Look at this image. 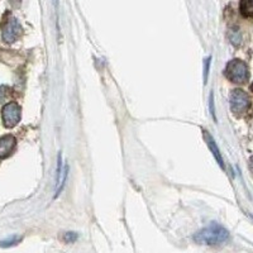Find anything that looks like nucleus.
<instances>
[{
    "label": "nucleus",
    "instance_id": "f257e3e1",
    "mask_svg": "<svg viewBox=\"0 0 253 253\" xmlns=\"http://www.w3.org/2000/svg\"><path fill=\"white\" fill-rule=\"evenodd\" d=\"M229 232L223 225L211 223L194 236V241L203 246H220L229 239Z\"/></svg>",
    "mask_w": 253,
    "mask_h": 253
},
{
    "label": "nucleus",
    "instance_id": "f03ea898",
    "mask_svg": "<svg viewBox=\"0 0 253 253\" xmlns=\"http://www.w3.org/2000/svg\"><path fill=\"white\" fill-rule=\"evenodd\" d=\"M225 76L230 83L242 85V84L247 83L250 79V71L243 61L234 58L228 62L227 67H225Z\"/></svg>",
    "mask_w": 253,
    "mask_h": 253
},
{
    "label": "nucleus",
    "instance_id": "7ed1b4c3",
    "mask_svg": "<svg viewBox=\"0 0 253 253\" xmlns=\"http://www.w3.org/2000/svg\"><path fill=\"white\" fill-rule=\"evenodd\" d=\"M230 110L236 115H243L250 109L251 100L246 91L241 89H234L230 92Z\"/></svg>",
    "mask_w": 253,
    "mask_h": 253
},
{
    "label": "nucleus",
    "instance_id": "20e7f679",
    "mask_svg": "<svg viewBox=\"0 0 253 253\" xmlns=\"http://www.w3.org/2000/svg\"><path fill=\"white\" fill-rule=\"evenodd\" d=\"M1 117H3L4 126L8 128H13L19 123L20 117H22V109L17 103H9L3 108Z\"/></svg>",
    "mask_w": 253,
    "mask_h": 253
},
{
    "label": "nucleus",
    "instance_id": "39448f33",
    "mask_svg": "<svg viewBox=\"0 0 253 253\" xmlns=\"http://www.w3.org/2000/svg\"><path fill=\"white\" fill-rule=\"evenodd\" d=\"M22 27L14 17H9L3 26V40L6 43H14L22 35Z\"/></svg>",
    "mask_w": 253,
    "mask_h": 253
},
{
    "label": "nucleus",
    "instance_id": "423d86ee",
    "mask_svg": "<svg viewBox=\"0 0 253 253\" xmlns=\"http://www.w3.org/2000/svg\"><path fill=\"white\" fill-rule=\"evenodd\" d=\"M17 146V139L14 135L6 134L0 137V158H5L13 153Z\"/></svg>",
    "mask_w": 253,
    "mask_h": 253
},
{
    "label": "nucleus",
    "instance_id": "0eeeda50",
    "mask_svg": "<svg viewBox=\"0 0 253 253\" xmlns=\"http://www.w3.org/2000/svg\"><path fill=\"white\" fill-rule=\"evenodd\" d=\"M67 172H69V167L65 166L62 164V155H58V162H57V191H56V196L62 191L65 182H66Z\"/></svg>",
    "mask_w": 253,
    "mask_h": 253
},
{
    "label": "nucleus",
    "instance_id": "6e6552de",
    "mask_svg": "<svg viewBox=\"0 0 253 253\" xmlns=\"http://www.w3.org/2000/svg\"><path fill=\"white\" fill-rule=\"evenodd\" d=\"M204 137H205V141H207V143H208V147H209V150L211 151L213 156L215 157V160H216V162L219 164V166H220L221 169H224V161H223L221 153H220V151H219V148H218V146H216L214 138L211 137V134H210L209 132H207V130H204Z\"/></svg>",
    "mask_w": 253,
    "mask_h": 253
},
{
    "label": "nucleus",
    "instance_id": "1a4fd4ad",
    "mask_svg": "<svg viewBox=\"0 0 253 253\" xmlns=\"http://www.w3.org/2000/svg\"><path fill=\"white\" fill-rule=\"evenodd\" d=\"M239 10L245 18H253V0H241Z\"/></svg>",
    "mask_w": 253,
    "mask_h": 253
},
{
    "label": "nucleus",
    "instance_id": "9d476101",
    "mask_svg": "<svg viewBox=\"0 0 253 253\" xmlns=\"http://www.w3.org/2000/svg\"><path fill=\"white\" fill-rule=\"evenodd\" d=\"M76 239H78V234L74 233V232H69V233L63 234V241L67 242V243H74Z\"/></svg>",
    "mask_w": 253,
    "mask_h": 253
},
{
    "label": "nucleus",
    "instance_id": "9b49d317",
    "mask_svg": "<svg viewBox=\"0 0 253 253\" xmlns=\"http://www.w3.org/2000/svg\"><path fill=\"white\" fill-rule=\"evenodd\" d=\"M18 241H19V239L15 238L14 237V238H10L5 242H1V243H0V246H3V247H9V246H13V245H15V243H18Z\"/></svg>",
    "mask_w": 253,
    "mask_h": 253
},
{
    "label": "nucleus",
    "instance_id": "f8f14e48",
    "mask_svg": "<svg viewBox=\"0 0 253 253\" xmlns=\"http://www.w3.org/2000/svg\"><path fill=\"white\" fill-rule=\"evenodd\" d=\"M209 69H210V57L207 58L205 61V69H204V81H208V75H209Z\"/></svg>",
    "mask_w": 253,
    "mask_h": 253
},
{
    "label": "nucleus",
    "instance_id": "ddd939ff",
    "mask_svg": "<svg viewBox=\"0 0 253 253\" xmlns=\"http://www.w3.org/2000/svg\"><path fill=\"white\" fill-rule=\"evenodd\" d=\"M210 109H211V114H213V117H215V114H214V96L213 94L210 95Z\"/></svg>",
    "mask_w": 253,
    "mask_h": 253
},
{
    "label": "nucleus",
    "instance_id": "4468645a",
    "mask_svg": "<svg viewBox=\"0 0 253 253\" xmlns=\"http://www.w3.org/2000/svg\"><path fill=\"white\" fill-rule=\"evenodd\" d=\"M250 170L252 171V173H253V156L250 158Z\"/></svg>",
    "mask_w": 253,
    "mask_h": 253
},
{
    "label": "nucleus",
    "instance_id": "2eb2a0df",
    "mask_svg": "<svg viewBox=\"0 0 253 253\" xmlns=\"http://www.w3.org/2000/svg\"><path fill=\"white\" fill-rule=\"evenodd\" d=\"M251 91L253 92V84H252V85H251Z\"/></svg>",
    "mask_w": 253,
    "mask_h": 253
}]
</instances>
